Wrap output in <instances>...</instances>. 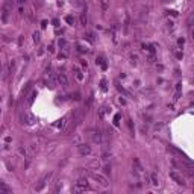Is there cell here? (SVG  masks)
<instances>
[{"label": "cell", "instance_id": "2e32d148", "mask_svg": "<svg viewBox=\"0 0 194 194\" xmlns=\"http://www.w3.org/2000/svg\"><path fill=\"white\" fill-rule=\"evenodd\" d=\"M96 62H97V64H99V65H102V68H103V70H106V64H105V59H103V58H102V56H99V58H97V61H96Z\"/></svg>", "mask_w": 194, "mask_h": 194}, {"label": "cell", "instance_id": "3957f363", "mask_svg": "<svg viewBox=\"0 0 194 194\" xmlns=\"http://www.w3.org/2000/svg\"><path fill=\"white\" fill-rule=\"evenodd\" d=\"M12 12V2H5L3 8H2V21L6 23L8 21V15Z\"/></svg>", "mask_w": 194, "mask_h": 194}, {"label": "cell", "instance_id": "44dd1931", "mask_svg": "<svg viewBox=\"0 0 194 194\" xmlns=\"http://www.w3.org/2000/svg\"><path fill=\"white\" fill-rule=\"evenodd\" d=\"M14 68H15V61L12 59V61L9 62V73H11V74L14 73Z\"/></svg>", "mask_w": 194, "mask_h": 194}, {"label": "cell", "instance_id": "4316f807", "mask_svg": "<svg viewBox=\"0 0 194 194\" xmlns=\"http://www.w3.org/2000/svg\"><path fill=\"white\" fill-rule=\"evenodd\" d=\"M103 170H105V173H111V167H109V165H106Z\"/></svg>", "mask_w": 194, "mask_h": 194}, {"label": "cell", "instance_id": "cb8c5ba5", "mask_svg": "<svg viewBox=\"0 0 194 194\" xmlns=\"http://www.w3.org/2000/svg\"><path fill=\"white\" fill-rule=\"evenodd\" d=\"M118 123H120V115L117 114V115H115V118H114V124H115V126H118Z\"/></svg>", "mask_w": 194, "mask_h": 194}, {"label": "cell", "instance_id": "8fae6325", "mask_svg": "<svg viewBox=\"0 0 194 194\" xmlns=\"http://www.w3.org/2000/svg\"><path fill=\"white\" fill-rule=\"evenodd\" d=\"M18 153H20L21 156H24V158H30V155H32V153H29V152H27V149H26V147H23V146H20V147H18Z\"/></svg>", "mask_w": 194, "mask_h": 194}, {"label": "cell", "instance_id": "4dcf8cb0", "mask_svg": "<svg viewBox=\"0 0 194 194\" xmlns=\"http://www.w3.org/2000/svg\"><path fill=\"white\" fill-rule=\"evenodd\" d=\"M79 99H80V97H79V94H77V93H74V100H79Z\"/></svg>", "mask_w": 194, "mask_h": 194}, {"label": "cell", "instance_id": "83f0119b", "mask_svg": "<svg viewBox=\"0 0 194 194\" xmlns=\"http://www.w3.org/2000/svg\"><path fill=\"white\" fill-rule=\"evenodd\" d=\"M53 26H56V27H58V26H59V21H58V20H53Z\"/></svg>", "mask_w": 194, "mask_h": 194}, {"label": "cell", "instance_id": "ac0fdd59", "mask_svg": "<svg viewBox=\"0 0 194 194\" xmlns=\"http://www.w3.org/2000/svg\"><path fill=\"white\" fill-rule=\"evenodd\" d=\"M58 44H59L61 50H64V49H68V47H67V42H65V39H59V42H58Z\"/></svg>", "mask_w": 194, "mask_h": 194}, {"label": "cell", "instance_id": "5b68a950", "mask_svg": "<svg viewBox=\"0 0 194 194\" xmlns=\"http://www.w3.org/2000/svg\"><path fill=\"white\" fill-rule=\"evenodd\" d=\"M20 120H21L23 124H33L35 123V117L27 114V112H21L20 114Z\"/></svg>", "mask_w": 194, "mask_h": 194}, {"label": "cell", "instance_id": "ba28073f", "mask_svg": "<svg viewBox=\"0 0 194 194\" xmlns=\"http://www.w3.org/2000/svg\"><path fill=\"white\" fill-rule=\"evenodd\" d=\"M77 150H79V155H82V156L91 153V147H90L88 144H79V146H77Z\"/></svg>", "mask_w": 194, "mask_h": 194}, {"label": "cell", "instance_id": "603a6c76", "mask_svg": "<svg viewBox=\"0 0 194 194\" xmlns=\"http://www.w3.org/2000/svg\"><path fill=\"white\" fill-rule=\"evenodd\" d=\"M32 36H33V41H35V42H38V41H39V32H33V35H32Z\"/></svg>", "mask_w": 194, "mask_h": 194}, {"label": "cell", "instance_id": "ffe728a7", "mask_svg": "<svg viewBox=\"0 0 194 194\" xmlns=\"http://www.w3.org/2000/svg\"><path fill=\"white\" fill-rule=\"evenodd\" d=\"M80 24H87V14L85 12H82V15H80Z\"/></svg>", "mask_w": 194, "mask_h": 194}, {"label": "cell", "instance_id": "f546056e", "mask_svg": "<svg viewBox=\"0 0 194 194\" xmlns=\"http://www.w3.org/2000/svg\"><path fill=\"white\" fill-rule=\"evenodd\" d=\"M178 44H179V46H184V39H182V38H181V39H179V41H178Z\"/></svg>", "mask_w": 194, "mask_h": 194}, {"label": "cell", "instance_id": "484cf974", "mask_svg": "<svg viewBox=\"0 0 194 194\" xmlns=\"http://www.w3.org/2000/svg\"><path fill=\"white\" fill-rule=\"evenodd\" d=\"M102 90L106 91V82H105V80H102Z\"/></svg>", "mask_w": 194, "mask_h": 194}, {"label": "cell", "instance_id": "30bf717a", "mask_svg": "<svg viewBox=\"0 0 194 194\" xmlns=\"http://www.w3.org/2000/svg\"><path fill=\"white\" fill-rule=\"evenodd\" d=\"M129 24H131V18H129V15H124V21H123V32L124 33L129 32Z\"/></svg>", "mask_w": 194, "mask_h": 194}, {"label": "cell", "instance_id": "9c48e42d", "mask_svg": "<svg viewBox=\"0 0 194 194\" xmlns=\"http://www.w3.org/2000/svg\"><path fill=\"white\" fill-rule=\"evenodd\" d=\"M12 190L6 185V182H0V194H11Z\"/></svg>", "mask_w": 194, "mask_h": 194}, {"label": "cell", "instance_id": "277c9868", "mask_svg": "<svg viewBox=\"0 0 194 194\" xmlns=\"http://www.w3.org/2000/svg\"><path fill=\"white\" fill-rule=\"evenodd\" d=\"M52 178H53V173H52V171H50V173H47V175H44V176L41 178L39 184L35 187V191H41V190H42V188H44V187L50 182V179H52Z\"/></svg>", "mask_w": 194, "mask_h": 194}, {"label": "cell", "instance_id": "52a82bcc", "mask_svg": "<svg viewBox=\"0 0 194 194\" xmlns=\"http://www.w3.org/2000/svg\"><path fill=\"white\" fill-rule=\"evenodd\" d=\"M56 79H58V85H61V87H64V88L68 87V79H67V76H65L64 73H58Z\"/></svg>", "mask_w": 194, "mask_h": 194}, {"label": "cell", "instance_id": "7a4b0ae2", "mask_svg": "<svg viewBox=\"0 0 194 194\" xmlns=\"http://www.w3.org/2000/svg\"><path fill=\"white\" fill-rule=\"evenodd\" d=\"M90 176H91V179L94 181V182H97L100 187H103V188H106L108 185H109V182H108V179L103 176V175H100V173H90Z\"/></svg>", "mask_w": 194, "mask_h": 194}, {"label": "cell", "instance_id": "d6986e66", "mask_svg": "<svg viewBox=\"0 0 194 194\" xmlns=\"http://www.w3.org/2000/svg\"><path fill=\"white\" fill-rule=\"evenodd\" d=\"M74 74H76L77 80H82V79H83V76H82V73L79 71V68H74Z\"/></svg>", "mask_w": 194, "mask_h": 194}, {"label": "cell", "instance_id": "6da1fadb", "mask_svg": "<svg viewBox=\"0 0 194 194\" xmlns=\"http://www.w3.org/2000/svg\"><path fill=\"white\" fill-rule=\"evenodd\" d=\"M85 190H90L88 179H87V178H80V179L76 182V185H74L73 191H74V193H82V191H85Z\"/></svg>", "mask_w": 194, "mask_h": 194}, {"label": "cell", "instance_id": "4fadbf2b", "mask_svg": "<svg viewBox=\"0 0 194 194\" xmlns=\"http://www.w3.org/2000/svg\"><path fill=\"white\" fill-rule=\"evenodd\" d=\"M100 8L102 11H106L109 8V0H100Z\"/></svg>", "mask_w": 194, "mask_h": 194}, {"label": "cell", "instance_id": "f1b7e54d", "mask_svg": "<svg viewBox=\"0 0 194 194\" xmlns=\"http://www.w3.org/2000/svg\"><path fill=\"white\" fill-rule=\"evenodd\" d=\"M24 2H26V0H17V3H18L20 6H23V3H24Z\"/></svg>", "mask_w": 194, "mask_h": 194}, {"label": "cell", "instance_id": "d4e9b609", "mask_svg": "<svg viewBox=\"0 0 194 194\" xmlns=\"http://www.w3.org/2000/svg\"><path fill=\"white\" fill-rule=\"evenodd\" d=\"M131 59H132V64H137V61H138V56H137V55H132V56H131Z\"/></svg>", "mask_w": 194, "mask_h": 194}, {"label": "cell", "instance_id": "8992f818", "mask_svg": "<svg viewBox=\"0 0 194 194\" xmlns=\"http://www.w3.org/2000/svg\"><path fill=\"white\" fill-rule=\"evenodd\" d=\"M170 178L178 184V185H182V187H185L187 185V182H185V179L179 175V173H176V171H170Z\"/></svg>", "mask_w": 194, "mask_h": 194}, {"label": "cell", "instance_id": "9a60e30c", "mask_svg": "<svg viewBox=\"0 0 194 194\" xmlns=\"http://www.w3.org/2000/svg\"><path fill=\"white\" fill-rule=\"evenodd\" d=\"M65 21H67L68 24H71V26H73V24L76 23V18H74L73 15H67V17H65Z\"/></svg>", "mask_w": 194, "mask_h": 194}, {"label": "cell", "instance_id": "e0dca14e", "mask_svg": "<svg viewBox=\"0 0 194 194\" xmlns=\"http://www.w3.org/2000/svg\"><path fill=\"white\" fill-rule=\"evenodd\" d=\"M85 38H87L90 42H94V33H93V32H87V33H85Z\"/></svg>", "mask_w": 194, "mask_h": 194}, {"label": "cell", "instance_id": "7c38bea8", "mask_svg": "<svg viewBox=\"0 0 194 194\" xmlns=\"http://www.w3.org/2000/svg\"><path fill=\"white\" fill-rule=\"evenodd\" d=\"M26 15H27V18H29L30 21H33V18H35V12H33V8H32V6H30V8L27 9Z\"/></svg>", "mask_w": 194, "mask_h": 194}, {"label": "cell", "instance_id": "7402d4cb", "mask_svg": "<svg viewBox=\"0 0 194 194\" xmlns=\"http://www.w3.org/2000/svg\"><path fill=\"white\" fill-rule=\"evenodd\" d=\"M36 97V91H33L32 94H30V97H29V105H32L33 103V99Z\"/></svg>", "mask_w": 194, "mask_h": 194}, {"label": "cell", "instance_id": "5bb4252c", "mask_svg": "<svg viewBox=\"0 0 194 194\" xmlns=\"http://www.w3.org/2000/svg\"><path fill=\"white\" fill-rule=\"evenodd\" d=\"M150 182H152L153 185H158V184H159V182H158V175H156V173H152V175H150Z\"/></svg>", "mask_w": 194, "mask_h": 194}]
</instances>
